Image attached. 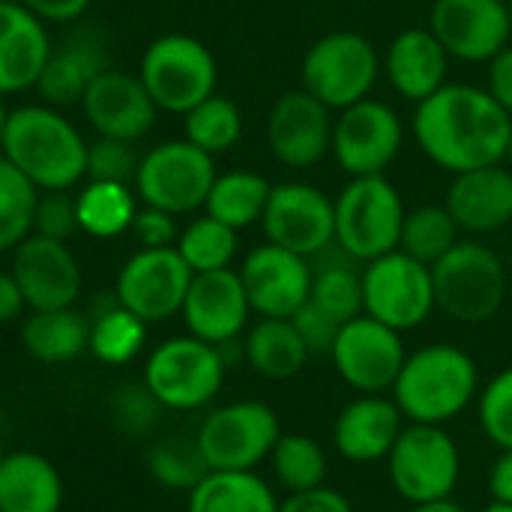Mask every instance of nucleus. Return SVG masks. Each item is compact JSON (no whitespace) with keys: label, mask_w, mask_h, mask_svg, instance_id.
<instances>
[{"label":"nucleus","mask_w":512,"mask_h":512,"mask_svg":"<svg viewBox=\"0 0 512 512\" xmlns=\"http://www.w3.org/2000/svg\"><path fill=\"white\" fill-rule=\"evenodd\" d=\"M414 138L429 162L450 174L501 165L512 117L477 84H444L414 111Z\"/></svg>","instance_id":"1"},{"label":"nucleus","mask_w":512,"mask_h":512,"mask_svg":"<svg viewBox=\"0 0 512 512\" xmlns=\"http://www.w3.org/2000/svg\"><path fill=\"white\" fill-rule=\"evenodd\" d=\"M0 156H6L39 192H69L87 177L84 135L60 108L45 102L9 111Z\"/></svg>","instance_id":"2"},{"label":"nucleus","mask_w":512,"mask_h":512,"mask_svg":"<svg viewBox=\"0 0 512 512\" xmlns=\"http://www.w3.org/2000/svg\"><path fill=\"white\" fill-rule=\"evenodd\" d=\"M480 390L477 360L453 342H435L405 357L390 396L408 423L447 426L477 405Z\"/></svg>","instance_id":"3"},{"label":"nucleus","mask_w":512,"mask_h":512,"mask_svg":"<svg viewBox=\"0 0 512 512\" xmlns=\"http://www.w3.org/2000/svg\"><path fill=\"white\" fill-rule=\"evenodd\" d=\"M435 306L468 327L492 321L507 300V267L501 255L480 240H459L432 264Z\"/></svg>","instance_id":"4"},{"label":"nucleus","mask_w":512,"mask_h":512,"mask_svg":"<svg viewBox=\"0 0 512 512\" xmlns=\"http://www.w3.org/2000/svg\"><path fill=\"white\" fill-rule=\"evenodd\" d=\"M336 246L357 264H369L399 249L405 201L387 174L351 177V183L333 198Z\"/></svg>","instance_id":"5"},{"label":"nucleus","mask_w":512,"mask_h":512,"mask_svg":"<svg viewBox=\"0 0 512 512\" xmlns=\"http://www.w3.org/2000/svg\"><path fill=\"white\" fill-rule=\"evenodd\" d=\"M228 363L222 351L195 336L159 342L144 363V384L165 411H201L222 393Z\"/></svg>","instance_id":"6"},{"label":"nucleus","mask_w":512,"mask_h":512,"mask_svg":"<svg viewBox=\"0 0 512 512\" xmlns=\"http://www.w3.org/2000/svg\"><path fill=\"white\" fill-rule=\"evenodd\" d=\"M393 492L411 507L456 498L462 480V450L447 426L405 423L387 456Z\"/></svg>","instance_id":"7"},{"label":"nucleus","mask_w":512,"mask_h":512,"mask_svg":"<svg viewBox=\"0 0 512 512\" xmlns=\"http://www.w3.org/2000/svg\"><path fill=\"white\" fill-rule=\"evenodd\" d=\"M138 78L159 111L186 114L216 93L219 66L201 39L189 33H165L144 48Z\"/></svg>","instance_id":"8"},{"label":"nucleus","mask_w":512,"mask_h":512,"mask_svg":"<svg viewBox=\"0 0 512 512\" xmlns=\"http://www.w3.org/2000/svg\"><path fill=\"white\" fill-rule=\"evenodd\" d=\"M300 75L303 90L327 108L342 111L369 99L381 75V54L369 36L357 30H333L306 48Z\"/></svg>","instance_id":"9"},{"label":"nucleus","mask_w":512,"mask_h":512,"mask_svg":"<svg viewBox=\"0 0 512 512\" xmlns=\"http://www.w3.org/2000/svg\"><path fill=\"white\" fill-rule=\"evenodd\" d=\"M282 435L279 414L258 399H240L213 408L198 432V450L210 471H255L264 465Z\"/></svg>","instance_id":"10"},{"label":"nucleus","mask_w":512,"mask_h":512,"mask_svg":"<svg viewBox=\"0 0 512 512\" xmlns=\"http://www.w3.org/2000/svg\"><path fill=\"white\" fill-rule=\"evenodd\" d=\"M216 174V156L180 138L156 144L141 156L132 189L141 204L186 216L207 204Z\"/></svg>","instance_id":"11"},{"label":"nucleus","mask_w":512,"mask_h":512,"mask_svg":"<svg viewBox=\"0 0 512 512\" xmlns=\"http://www.w3.org/2000/svg\"><path fill=\"white\" fill-rule=\"evenodd\" d=\"M432 267L393 249L363 267V312L399 333L423 327L435 312Z\"/></svg>","instance_id":"12"},{"label":"nucleus","mask_w":512,"mask_h":512,"mask_svg":"<svg viewBox=\"0 0 512 512\" xmlns=\"http://www.w3.org/2000/svg\"><path fill=\"white\" fill-rule=\"evenodd\" d=\"M405 357L408 351L402 333L369 318L366 312L342 324L330 351L333 372L357 396H390Z\"/></svg>","instance_id":"13"},{"label":"nucleus","mask_w":512,"mask_h":512,"mask_svg":"<svg viewBox=\"0 0 512 512\" xmlns=\"http://www.w3.org/2000/svg\"><path fill=\"white\" fill-rule=\"evenodd\" d=\"M405 147L402 117L381 99H363L348 105L333 120L330 156L348 177L387 174Z\"/></svg>","instance_id":"14"},{"label":"nucleus","mask_w":512,"mask_h":512,"mask_svg":"<svg viewBox=\"0 0 512 512\" xmlns=\"http://www.w3.org/2000/svg\"><path fill=\"white\" fill-rule=\"evenodd\" d=\"M261 228L267 243H276L303 258H315L336 246V213L333 198L312 183L288 180L270 189Z\"/></svg>","instance_id":"15"},{"label":"nucleus","mask_w":512,"mask_h":512,"mask_svg":"<svg viewBox=\"0 0 512 512\" xmlns=\"http://www.w3.org/2000/svg\"><path fill=\"white\" fill-rule=\"evenodd\" d=\"M192 276L195 273L174 246L138 249L120 267L114 294L117 303L138 315L144 324H162L180 315Z\"/></svg>","instance_id":"16"},{"label":"nucleus","mask_w":512,"mask_h":512,"mask_svg":"<svg viewBox=\"0 0 512 512\" xmlns=\"http://www.w3.org/2000/svg\"><path fill=\"white\" fill-rule=\"evenodd\" d=\"M333 108L315 99L309 90L282 93L267 111V147L270 156L294 171L315 168L333 147Z\"/></svg>","instance_id":"17"},{"label":"nucleus","mask_w":512,"mask_h":512,"mask_svg":"<svg viewBox=\"0 0 512 512\" xmlns=\"http://www.w3.org/2000/svg\"><path fill=\"white\" fill-rule=\"evenodd\" d=\"M426 27L465 63H489L512 39L507 0H432Z\"/></svg>","instance_id":"18"},{"label":"nucleus","mask_w":512,"mask_h":512,"mask_svg":"<svg viewBox=\"0 0 512 512\" xmlns=\"http://www.w3.org/2000/svg\"><path fill=\"white\" fill-rule=\"evenodd\" d=\"M237 273L258 318H294L309 303L312 261L276 243L255 246Z\"/></svg>","instance_id":"19"},{"label":"nucleus","mask_w":512,"mask_h":512,"mask_svg":"<svg viewBox=\"0 0 512 512\" xmlns=\"http://www.w3.org/2000/svg\"><path fill=\"white\" fill-rule=\"evenodd\" d=\"M9 273L15 276L30 312L69 309L81 294V264L63 240H48L42 234L24 237L12 249Z\"/></svg>","instance_id":"20"},{"label":"nucleus","mask_w":512,"mask_h":512,"mask_svg":"<svg viewBox=\"0 0 512 512\" xmlns=\"http://www.w3.org/2000/svg\"><path fill=\"white\" fill-rule=\"evenodd\" d=\"M180 315L186 333L201 342H210L216 348L237 342L249 330V315H252L240 273L231 267L213 273H195Z\"/></svg>","instance_id":"21"},{"label":"nucleus","mask_w":512,"mask_h":512,"mask_svg":"<svg viewBox=\"0 0 512 512\" xmlns=\"http://www.w3.org/2000/svg\"><path fill=\"white\" fill-rule=\"evenodd\" d=\"M78 105L96 135L129 144L141 141L153 129L159 114L141 78L120 69H105L102 75H96Z\"/></svg>","instance_id":"22"},{"label":"nucleus","mask_w":512,"mask_h":512,"mask_svg":"<svg viewBox=\"0 0 512 512\" xmlns=\"http://www.w3.org/2000/svg\"><path fill=\"white\" fill-rule=\"evenodd\" d=\"M405 423L393 396H357L345 402L333 420V450L351 465L387 462Z\"/></svg>","instance_id":"23"},{"label":"nucleus","mask_w":512,"mask_h":512,"mask_svg":"<svg viewBox=\"0 0 512 512\" xmlns=\"http://www.w3.org/2000/svg\"><path fill=\"white\" fill-rule=\"evenodd\" d=\"M444 207L465 234H495L512 222V168L486 165L453 174Z\"/></svg>","instance_id":"24"},{"label":"nucleus","mask_w":512,"mask_h":512,"mask_svg":"<svg viewBox=\"0 0 512 512\" xmlns=\"http://www.w3.org/2000/svg\"><path fill=\"white\" fill-rule=\"evenodd\" d=\"M450 60L453 57L429 27H408L390 42L381 57V72L402 99L420 105L447 84Z\"/></svg>","instance_id":"25"},{"label":"nucleus","mask_w":512,"mask_h":512,"mask_svg":"<svg viewBox=\"0 0 512 512\" xmlns=\"http://www.w3.org/2000/svg\"><path fill=\"white\" fill-rule=\"evenodd\" d=\"M51 48L45 21L21 3H0V96L33 90Z\"/></svg>","instance_id":"26"},{"label":"nucleus","mask_w":512,"mask_h":512,"mask_svg":"<svg viewBox=\"0 0 512 512\" xmlns=\"http://www.w3.org/2000/svg\"><path fill=\"white\" fill-rule=\"evenodd\" d=\"M108 69L105 60V45L99 36L90 33H75L63 39L57 48H51L45 69L36 81V93L45 105L51 108H69L78 105L87 87Z\"/></svg>","instance_id":"27"},{"label":"nucleus","mask_w":512,"mask_h":512,"mask_svg":"<svg viewBox=\"0 0 512 512\" xmlns=\"http://www.w3.org/2000/svg\"><path fill=\"white\" fill-rule=\"evenodd\" d=\"M63 477L39 453H6L0 465V512H60Z\"/></svg>","instance_id":"28"},{"label":"nucleus","mask_w":512,"mask_h":512,"mask_svg":"<svg viewBox=\"0 0 512 512\" xmlns=\"http://www.w3.org/2000/svg\"><path fill=\"white\" fill-rule=\"evenodd\" d=\"M243 360L264 381L282 384L297 378L312 354L291 318H258L243 333Z\"/></svg>","instance_id":"29"},{"label":"nucleus","mask_w":512,"mask_h":512,"mask_svg":"<svg viewBox=\"0 0 512 512\" xmlns=\"http://www.w3.org/2000/svg\"><path fill=\"white\" fill-rule=\"evenodd\" d=\"M24 351L48 366H60L78 360L90 348V315L69 309L30 312L21 324Z\"/></svg>","instance_id":"30"},{"label":"nucleus","mask_w":512,"mask_h":512,"mask_svg":"<svg viewBox=\"0 0 512 512\" xmlns=\"http://www.w3.org/2000/svg\"><path fill=\"white\" fill-rule=\"evenodd\" d=\"M279 495L258 471H210L186 501V512H279Z\"/></svg>","instance_id":"31"},{"label":"nucleus","mask_w":512,"mask_h":512,"mask_svg":"<svg viewBox=\"0 0 512 512\" xmlns=\"http://www.w3.org/2000/svg\"><path fill=\"white\" fill-rule=\"evenodd\" d=\"M147 345V324L117 303V294L90 306V354L105 366L132 363Z\"/></svg>","instance_id":"32"},{"label":"nucleus","mask_w":512,"mask_h":512,"mask_svg":"<svg viewBox=\"0 0 512 512\" xmlns=\"http://www.w3.org/2000/svg\"><path fill=\"white\" fill-rule=\"evenodd\" d=\"M141 201L129 183L87 180L75 195L78 228L96 240H114L132 228Z\"/></svg>","instance_id":"33"},{"label":"nucleus","mask_w":512,"mask_h":512,"mask_svg":"<svg viewBox=\"0 0 512 512\" xmlns=\"http://www.w3.org/2000/svg\"><path fill=\"white\" fill-rule=\"evenodd\" d=\"M270 189H273V183L255 171L216 174L210 195H207V204H204V213L231 225L234 231H243V228L261 222Z\"/></svg>","instance_id":"34"},{"label":"nucleus","mask_w":512,"mask_h":512,"mask_svg":"<svg viewBox=\"0 0 512 512\" xmlns=\"http://www.w3.org/2000/svg\"><path fill=\"white\" fill-rule=\"evenodd\" d=\"M267 462H270L276 486L285 495L327 486V477H330L327 450L321 447L318 438L303 435V432H282Z\"/></svg>","instance_id":"35"},{"label":"nucleus","mask_w":512,"mask_h":512,"mask_svg":"<svg viewBox=\"0 0 512 512\" xmlns=\"http://www.w3.org/2000/svg\"><path fill=\"white\" fill-rule=\"evenodd\" d=\"M243 135V111L234 99L213 93L204 102H198L192 111L183 114V138L195 144L198 150L219 156L237 147Z\"/></svg>","instance_id":"36"},{"label":"nucleus","mask_w":512,"mask_h":512,"mask_svg":"<svg viewBox=\"0 0 512 512\" xmlns=\"http://www.w3.org/2000/svg\"><path fill=\"white\" fill-rule=\"evenodd\" d=\"M237 234L240 231H234L231 225L204 213V216H195L189 225L180 228L174 249L180 252V258L189 264L192 273L228 270L237 258V246H240Z\"/></svg>","instance_id":"37"},{"label":"nucleus","mask_w":512,"mask_h":512,"mask_svg":"<svg viewBox=\"0 0 512 512\" xmlns=\"http://www.w3.org/2000/svg\"><path fill=\"white\" fill-rule=\"evenodd\" d=\"M462 240V228L450 216L444 204H420L405 213L399 249L423 264H438L456 243Z\"/></svg>","instance_id":"38"},{"label":"nucleus","mask_w":512,"mask_h":512,"mask_svg":"<svg viewBox=\"0 0 512 512\" xmlns=\"http://www.w3.org/2000/svg\"><path fill=\"white\" fill-rule=\"evenodd\" d=\"M354 264L357 261L342 252V258H330L327 264L312 267L309 300L339 324L363 315V270Z\"/></svg>","instance_id":"39"},{"label":"nucleus","mask_w":512,"mask_h":512,"mask_svg":"<svg viewBox=\"0 0 512 512\" xmlns=\"http://www.w3.org/2000/svg\"><path fill=\"white\" fill-rule=\"evenodd\" d=\"M147 471L162 489L189 495L210 474V465L204 462L195 435H168L150 447Z\"/></svg>","instance_id":"40"},{"label":"nucleus","mask_w":512,"mask_h":512,"mask_svg":"<svg viewBox=\"0 0 512 512\" xmlns=\"http://www.w3.org/2000/svg\"><path fill=\"white\" fill-rule=\"evenodd\" d=\"M36 198L39 189L6 156H0V252H12L33 234Z\"/></svg>","instance_id":"41"},{"label":"nucleus","mask_w":512,"mask_h":512,"mask_svg":"<svg viewBox=\"0 0 512 512\" xmlns=\"http://www.w3.org/2000/svg\"><path fill=\"white\" fill-rule=\"evenodd\" d=\"M477 423L489 444L512 450V366L501 369L477 396Z\"/></svg>","instance_id":"42"},{"label":"nucleus","mask_w":512,"mask_h":512,"mask_svg":"<svg viewBox=\"0 0 512 512\" xmlns=\"http://www.w3.org/2000/svg\"><path fill=\"white\" fill-rule=\"evenodd\" d=\"M162 411L165 408L156 402L144 381L120 384L108 399V414L123 435H147L159 423Z\"/></svg>","instance_id":"43"},{"label":"nucleus","mask_w":512,"mask_h":512,"mask_svg":"<svg viewBox=\"0 0 512 512\" xmlns=\"http://www.w3.org/2000/svg\"><path fill=\"white\" fill-rule=\"evenodd\" d=\"M138 153L129 141L102 138L87 141V180H108V183H135Z\"/></svg>","instance_id":"44"},{"label":"nucleus","mask_w":512,"mask_h":512,"mask_svg":"<svg viewBox=\"0 0 512 512\" xmlns=\"http://www.w3.org/2000/svg\"><path fill=\"white\" fill-rule=\"evenodd\" d=\"M78 231L81 228H78V213H75V195H69V192H39L36 210H33V234L66 243Z\"/></svg>","instance_id":"45"},{"label":"nucleus","mask_w":512,"mask_h":512,"mask_svg":"<svg viewBox=\"0 0 512 512\" xmlns=\"http://www.w3.org/2000/svg\"><path fill=\"white\" fill-rule=\"evenodd\" d=\"M291 321H294V327H297V333H300V339L306 342V348H309L312 357H330L333 342H336V336H339V330H342V324H339L336 318H330L324 309H318V306L309 300Z\"/></svg>","instance_id":"46"},{"label":"nucleus","mask_w":512,"mask_h":512,"mask_svg":"<svg viewBox=\"0 0 512 512\" xmlns=\"http://www.w3.org/2000/svg\"><path fill=\"white\" fill-rule=\"evenodd\" d=\"M129 231L135 234V240L141 243V249H168L180 237L177 216L174 213H165L159 207H147V204L138 207Z\"/></svg>","instance_id":"47"},{"label":"nucleus","mask_w":512,"mask_h":512,"mask_svg":"<svg viewBox=\"0 0 512 512\" xmlns=\"http://www.w3.org/2000/svg\"><path fill=\"white\" fill-rule=\"evenodd\" d=\"M279 512H354V504L330 489V486H318V489H309V492H294V495H285Z\"/></svg>","instance_id":"48"},{"label":"nucleus","mask_w":512,"mask_h":512,"mask_svg":"<svg viewBox=\"0 0 512 512\" xmlns=\"http://www.w3.org/2000/svg\"><path fill=\"white\" fill-rule=\"evenodd\" d=\"M18 3L45 24H69L81 18L90 6V0H18Z\"/></svg>","instance_id":"49"},{"label":"nucleus","mask_w":512,"mask_h":512,"mask_svg":"<svg viewBox=\"0 0 512 512\" xmlns=\"http://www.w3.org/2000/svg\"><path fill=\"white\" fill-rule=\"evenodd\" d=\"M492 99L512 117V42L489 60V87Z\"/></svg>","instance_id":"50"},{"label":"nucleus","mask_w":512,"mask_h":512,"mask_svg":"<svg viewBox=\"0 0 512 512\" xmlns=\"http://www.w3.org/2000/svg\"><path fill=\"white\" fill-rule=\"evenodd\" d=\"M489 495L512 507V450H498V459L489 468Z\"/></svg>","instance_id":"51"},{"label":"nucleus","mask_w":512,"mask_h":512,"mask_svg":"<svg viewBox=\"0 0 512 512\" xmlns=\"http://www.w3.org/2000/svg\"><path fill=\"white\" fill-rule=\"evenodd\" d=\"M24 309H27V303H24V294H21L15 276L0 273V324L18 321Z\"/></svg>","instance_id":"52"},{"label":"nucleus","mask_w":512,"mask_h":512,"mask_svg":"<svg viewBox=\"0 0 512 512\" xmlns=\"http://www.w3.org/2000/svg\"><path fill=\"white\" fill-rule=\"evenodd\" d=\"M411 512H471L465 504H459L456 498H444V501H432V504H420L411 507Z\"/></svg>","instance_id":"53"},{"label":"nucleus","mask_w":512,"mask_h":512,"mask_svg":"<svg viewBox=\"0 0 512 512\" xmlns=\"http://www.w3.org/2000/svg\"><path fill=\"white\" fill-rule=\"evenodd\" d=\"M6 117H9V108H6V102H3V96H0V144H3V129H6Z\"/></svg>","instance_id":"54"},{"label":"nucleus","mask_w":512,"mask_h":512,"mask_svg":"<svg viewBox=\"0 0 512 512\" xmlns=\"http://www.w3.org/2000/svg\"><path fill=\"white\" fill-rule=\"evenodd\" d=\"M480 512H512L510 504H498V501H492V504H486Z\"/></svg>","instance_id":"55"},{"label":"nucleus","mask_w":512,"mask_h":512,"mask_svg":"<svg viewBox=\"0 0 512 512\" xmlns=\"http://www.w3.org/2000/svg\"><path fill=\"white\" fill-rule=\"evenodd\" d=\"M504 165H510L512 168V132H510V141H507V156H504Z\"/></svg>","instance_id":"56"},{"label":"nucleus","mask_w":512,"mask_h":512,"mask_svg":"<svg viewBox=\"0 0 512 512\" xmlns=\"http://www.w3.org/2000/svg\"><path fill=\"white\" fill-rule=\"evenodd\" d=\"M507 12H510V24H512V0H507Z\"/></svg>","instance_id":"57"},{"label":"nucleus","mask_w":512,"mask_h":512,"mask_svg":"<svg viewBox=\"0 0 512 512\" xmlns=\"http://www.w3.org/2000/svg\"><path fill=\"white\" fill-rule=\"evenodd\" d=\"M3 459H6V453H3V450H0V465H3Z\"/></svg>","instance_id":"58"},{"label":"nucleus","mask_w":512,"mask_h":512,"mask_svg":"<svg viewBox=\"0 0 512 512\" xmlns=\"http://www.w3.org/2000/svg\"><path fill=\"white\" fill-rule=\"evenodd\" d=\"M0 3H18V0H0Z\"/></svg>","instance_id":"59"}]
</instances>
